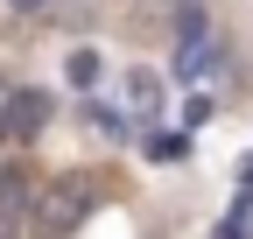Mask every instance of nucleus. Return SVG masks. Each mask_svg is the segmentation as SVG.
Instances as JSON below:
<instances>
[{
    "instance_id": "nucleus-7",
    "label": "nucleus",
    "mask_w": 253,
    "mask_h": 239,
    "mask_svg": "<svg viewBox=\"0 0 253 239\" xmlns=\"http://www.w3.org/2000/svg\"><path fill=\"white\" fill-rule=\"evenodd\" d=\"M7 7H14V14H36V7H42V0H7Z\"/></svg>"
},
{
    "instance_id": "nucleus-4",
    "label": "nucleus",
    "mask_w": 253,
    "mask_h": 239,
    "mask_svg": "<svg viewBox=\"0 0 253 239\" xmlns=\"http://www.w3.org/2000/svg\"><path fill=\"white\" fill-rule=\"evenodd\" d=\"M211 42V21H204V7H183L176 14V64H183V56H197Z\"/></svg>"
},
{
    "instance_id": "nucleus-2",
    "label": "nucleus",
    "mask_w": 253,
    "mask_h": 239,
    "mask_svg": "<svg viewBox=\"0 0 253 239\" xmlns=\"http://www.w3.org/2000/svg\"><path fill=\"white\" fill-rule=\"evenodd\" d=\"M42 127H49V92L14 84V92L0 99V134H7V141H36Z\"/></svg>"
},
{
    "instance_id": "nucleus-5",
    "label": "nucleus",
    "mask_w": 253,
    "mask_h": 239,
    "mask_svg": "<svg viewBox=\"0 0 253 239\" xmlns=\"http://www.w3.org/2000/svg\"><path fill=\"white\" fill-rule=\"evenodd\" d=\"M28 211V176H0V239H7V225H21Z\"/></svg>"
},
{
    "instance_id": "nucleus-6",
    "label": "nucleus",
    "mask_w": 253,
    "mask_h": 239,
    "mask_svg": "<svg viewBox=\"0 0 253 239\" xmlns=\"http://www.w3.org/2000/svg\"><path fill=\"white\" fill-rule=\"evenodd\" d=\"M71 84H78V92H91V84H99V56H91V49L71 56Z\"/></svg>"
},
{
    "instance_id": "nucleus-3",
    "label": "nucleus",
    "mask_w": 253,
    "mask_h": 239,
    "mask_svg": "<svg viewBox=\"0 0 253 239\" xmlns=\"http://www.w3.org/2000/svg\"><path fill=\"white\" fill-rule=\"evenodd\" d=\"M120 120H134V127H155V120H162V78L155 71H126L120 78Z\"/></svg>"
},
{
    "instance_id": "nucleus-1",
    "label": "nucleus",
    "mask_w": 253,
    "mask_h": 239,
    "mask_svg": "<svg viewBox=\"0 0 253 239\" xmlns=\"http://www.w3.org/2000/svg\"><path fill=\"white\" fill-rule=\"evenodd\" d=\"M91 204H99V183H91L84 169L49 176L42 197H36V239H71V232L91 218Z\"/></svg>"
}]
</instances>
